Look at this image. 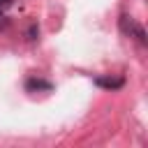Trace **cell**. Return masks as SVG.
Instances as JSON below:
<instances>
[{
	"mask_svg": "<svg viewBox=\"0 0 148 148\" xmlns=\"http://www.w3.org/2000/svg\"><path fill=\"white\" fill-rule=\"evenodd\" d=\"M118 25H120V32H123V35L134 37L139 44H148V39H146V30H143V25H141V23H136V18H132V16L123 14V16H120V21H118Z\"/></svg>",
	"mask_w": 148,
	"mask_h": 148,
	"instance_id": "1",
	"label": "cell"
},
{
	"mask_svg": "<svg viewBox=\"0 0 148 148\" xmlns=\"http://www.w3.org/2000/svg\"><path fill=\"white\" fill-rule=\"evenodd\" d=\"M95 83L97 86H102V88H109V90H116V88H120L123 83H125V79H104V76H97L95 79Z\"/></svg>",
	"mask_w": 148,
	"mask_h": 148,
	"instance_id": "2",
	"label": "cell"
},
{
	"mask_svg": "<svg viewBox=\"0 0 148 148\" xmlns=\"http://www.w3.org/2000/svg\"><path fill=\"white\" fill-rule=\"evenodd\" d=\"M25 90H28V92H32V90H51V83L32 76V79H28V81H25Z\"/></svg>",
	"mask_w": 148,
	"mask_h": 148,
	"instance_id": "3",
	"label": "cell"
},
{
	"mask_svg": "<svg viewBox=\"0 0 148 148\" xmlns=\"http://www.w3.org/2000/svg\"><path fill=\"white\" fill-rule=\"evenodd\" d=\"M7 28V18H5V14H0V30H5Z\"/></svg>",
	"mask_w": 148,
	"mask_h": 148,
	"instance_id": "4",
	"label": "cell"
},
{
	"mask_svg": "<svg viewBox=\"0 0 148 148\" xmlns=\"http://www.w3.org/2000/svg\"><path fill=\"white\" fill-rule=\"evenodd\" d=\"M9 2H12V0H0V5H9Z\"/></svg>",
	"mask_w": 148,
	"mask_h": 148,
	"instance_id": "5",
	"label": "cell"
}]
</instances>
